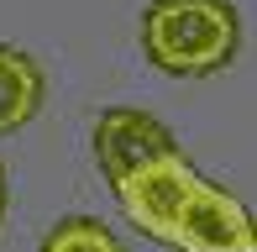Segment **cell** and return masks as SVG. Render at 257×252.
Segmentation results:
<instances>
[{
  "label": "cell",
  "mask_w": 257,
  "mask_h": 252,
  "mask_svg": "<svg viewBox=\"0 0 257 252\" xmlns=\"http://www.w3.org/2000/svg\"><path fill=\"white\" fill-rule=\"evenodd\" d=\"M241 21L231 0H153L142 11V53L173 79L220 74L236 58Z\"/></svg>",
  "instance_id": "cell-1"
},
{
  "label": "cell",
  "mask_w": 257,
  "mask_h": 252,
  "mask_svg": "<svg viewBox=\"0 0 257 252\" xmlns=\"http://www.w3.org/2000/svg\"><path fill=\"white\" fill-rule=\"evenodd\" d=\"M194 184H200V168H194L179 147H168V153L137 163L132 174H121L110 189H115V200H121V210H126L132 226H142L158 242H173V236H179V210H184V200H189Z\"/></svg>",
  "instance_id": "cell-2"
},
{
  "label": "cell",
  "mask_w": 257,
  "mask_h": 252,
  "mask_svg": "<svg viewBox=\"0 0 257 252\" xmlns=\"http://www.w3.org/2000/svg\"><path fill=\"white\" fill-rule=\"evenodd\" d=\"M173 132L163 126L153 110H137V105H105L95 121V163L105 174V184H115L121 174H132L137 163L168 153Z\"/></svg>",
  "instance_id": "cell-3"
},
{
  "label": "cell",
  "mask_w": 257,
  "mask_h": 252,
  "mask_svg": "<svg viewBox=\"0 0 257 252\" xmlns=\"http://www.w3.org/2000/svg\"><path fill=\"white\" fill-rule=\"evenodd\" d=\"M173 247H184V252H200V247H257V231H252L247 205L231 189L210 184L200 174V184L189 189V200H184V210H179Z\"/></svg>",
  "instance_id": "cell-4"
},
{
  "label": "cell",
  "mask_w": 257,
  "mask_h": 252,
  "mask_svg": "<svg viewBox=\"0 0 257 252\" xmlns=\"http://www.w3.org/2000/svg\"><path fill=\"white\" fill-rule=\"evenodd\" d=\"M42 89H48V79H42L37 58L0 42V137H11L42 110Z\"/></svg>",
  "instance_id": "cell-5"
},
{
  "label": "cell",
  "mask_w": 257,
  "mask_h": 252,
  "mask_svg": "<svg viewBox=\"0 0 257 252\" xmlns=\"http://www.w3.org/2000/svg\"><path fill=\"white\" fill-rule=\"evenodd\" d=\"M42 252H126V247L95 215H63V221L42 236Z\"/></svg>",
  "instance_id": "cell-6"
},
{
  "label": "cell",
  "mask_w": 257,
  "mask_h": 252,
  "mask_svg": "<svg viewBox=\"0 0 257 252\" xmlns=\"http://www.w3.org/2000/svg\"><path fill=\"white\" fill-rule=\"evenodd\" d=\"M200 252H257V247H200Z\"/></svg>",
  "instance_id": "cell-7"
},
{
  "label": "cell",
  "mask_w": 257,
  "mask_h": 252,
  "mask_svg": "<svg viewBox=\"0 0 257 252\" xmlns=\"http://www.w3.org/2000/svg\"><path fill=\"white\" fill-rule=\"evenodd\" d=\"M0 215H6V168H0Z\"/></svg>",
  "instance_id": "cell-8"
}]
</instances>
